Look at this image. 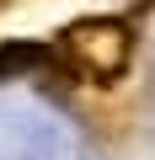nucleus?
<instances>
[{
	"label": "nucleus",
	"mask_w": 155,
	"mask_h": 160,
	"mask_svg": "<svg viewBox=\"0 0 155 160\" xmlns=\"http://www.w3.org/2000/svg\"><path fill=\"white\" fill-rule=\"evenodd\" d=\"M54 53L64 59V69L75 80L112 86V80H123L128 64H134V27L123 16H80V22H70L59 32Z\"/></svg>",
	"instance_id": "obj_1"
},
{
	"label": "nucleus",
	"mask_w": 155,
	"mask_h": 160,
	"mask_svg": "<svg viewBox=\"0 0 155 160\" xmlns=\"http://www.w3.org/2000/svg\"><path fill=\"white\" fill-rule=\"evenodd\" d=\"M54 48H38V43H6L0 48V80H22L27 69H48Z\"/></svg>",
	"instance_id": "obj_2"
}]
</instances>
